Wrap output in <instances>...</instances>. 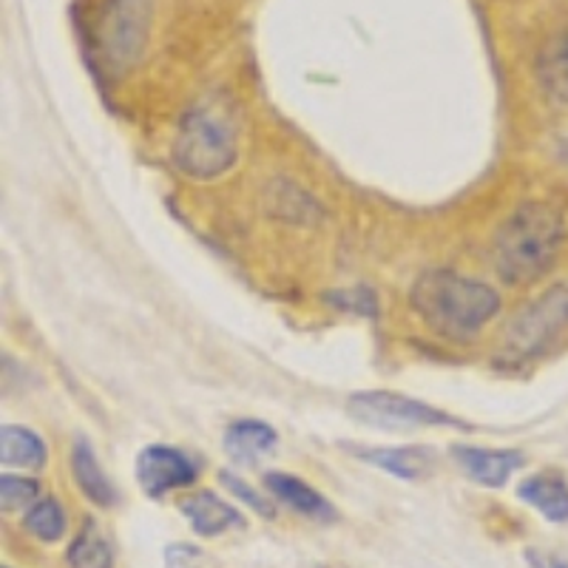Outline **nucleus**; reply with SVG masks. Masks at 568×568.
Segmentation results:
<instances>
[{"instance_id":"obj_20","label":"nucleus","mask_w":568,"mask_h":568,"mask_svg":"<svg viewBox=\"0 0 568 568\" xmlns=\"http://www.w3.org/2000/svg\"><path fill=\"white\" fill-rule=\"evenodd\" d=\"M220 480L233 497H240L242 504H245L251 511H256L258 517H265V520H273V517H276V506H273V500H267V495H262V489H253L247 480L236 478V475H231V471H222Z\"/></svg>"},{"instance_id":"obj_24","label":"nucleus","mask_w":568,"mask_h":568,"mask_svg":"<svg viewBox=\"0 0 568 568\" xmlns=\"http://www.w3.org/2000/svg\"><path fill=\"white\" fill-rule=\"evenodd\" d=\"M3 568H9V566H3Z\"/></svg>"},{"instance_id":"obj_13","label":"nucleus","mask_w":568,"mask_h":568,"mask_svg":"<svg viewBox=\"0 0 568 568\" xmlns=\"http://www.w3.org/2000/svg\"><path fill=\"white\" fill-rule=\"evenodd\" d=\"M222 446H225L227 458H231L233 464L251 466L276 446V429L267 426L265 420H233L225 429V435H222Z\"/></svg>"},{"instance_id":"obj_4","label":"nucleus","mask_w":568,"mask_h":568,"mask_svg":"<svg viewBox=\"0 0 568 568\" xmlns=\"http://www.w3.org/2000/svg\"><path fill=\"white\" fill-rule=\"evenodd\" d=\"M568 333V282L555 284L526 311L517 313L504 333L497 349V364L524 367L540 355L551 353L555 344Z\"/></svg>"},{"instance_id":"obj_3","label":"nucleus","mask_w":568,"mask_h":568,"mask_svg":"<svg viewBox=\"0 0 568 568\" xmlns=\"http://www.w3.org/2000/svg\"><path fill=\"white\" fill-rule=\"evenodd\" d=\"M171 154L187 180H213L225 174L240 154V134L231 109L216 100L191 105L180 120Z\"/></svg>"},{"instance_id":"obj_7","label":"nucleus","mask_w":568,"mask_h":568,"mask_svg":"<svg viewBox=\"0 0 568 568\" xmlns=\"http://www.w3.org/2000/svg\"><path fill=\"white\" fill-rule=\"evenodd\" d=\"M196 478H200V469L194 460L171 446H149L136 458V484L151 500H160L174 489L194 486Z\"/></svg>"},{"instance_id":"obj_16","label":"nucleus","mask_w":568,"mask_h":568,"mask_svg":"<svg viewBox=\"0 0 568 568\" xmlns=\"http://www.w3.org/2000/svg\"><path fill=\"white\" fill-rule=\"evenodd\" d=\"M537 78L549 98L568 105V29L546 40L537 54Z\"/></svg>"},{"instance_id":"obj_11","label":"nucleus","mask_w":568,"mask_h":568,"mask_svg":"<svg viewBox=\"0 0 568 568\" xmlns=\"http://www.w3.org/2000/svg\"><path fill=\"white\" fill-rule=\"evenodd\" d=\"M71 478L85 495V500L98 506V509H111V506L120 504L114 484L105 478L103 466H100L98 455H94L85 438H78L71 446Z\"/></svg>"},{"instance_id":"obj_8","label":"nucleus","mask_w":568,"mask_h":568,"mask_svg":"<svg viewBox=\"0 0 568 568\" xmlns=\"http://www.w3.org/2000/svg\"><path fill=\"white\" fill-rule=\"evenodd\" d=\"M265 489L273 500H278L282 506L296 511L298 517H307L313 524L327 526L338 520L336 506L329 504L322 491L313 489L311 484H304L302 478H296V475H287V471H267Z\"/></svg>"},{"instance_id":"obj_14","label":"nucleus","mask_w":568,"mask_h":568,"mask_svg":"<svg viewBox=\"0 0 568 568\" xmlns=\"http://www.w3.org/2000/svg\"><path fill=\"white\" fill-rule=\"evenodd\" d=\"M353 455L375 469L387 471L400 480L424 478L433 466V453L420 446H400V449H353Z\"/></svg>"},{"instance_id":"obj_17","label":"nucleus","mask_w":568,"mask_h":568,"mask_svg":"<svg viewBox=\"0 0 568 568\" xmlns=\"http://www.w3.org/2000/svg\"><path fill=\"white\" fill-rule=\"evenodd\" d=\"M0 460L3 466H20V469H43L49 460L43 438L27 426H3L0 429Z\"/></svg>"},{"instance_id":"obj_23","label":"nucleus","mask_w":568,"mask_h":568,"mask_svg":"<svg viewBox=\"0 0 568 568\" xmlns=\"http://www.w3.org/2000/svg\"><path fill=\"white\" fill-rule=\"evenodd\" d=\"M531 568H568L566 560H557V557H542L540 551H526Z\"/></svg>"},{"instance_id":"obj_12","label":"nucleus","mask_w":568,"mask_h":568,"mask_svg":"<svg viewBox=\"0 0 568 568\" xmlns=\"http://www.w3.org/2000/svg\"><path fill=\"white\" fill-rule=\"evenodd\" d=\"M517 497L549 524H568V484L560 471H537L520 480Z\"/></svg>"},{"instance_id":"obj_18","label":"nucleus","mask_w":568,"mask_h":568,"mask_svg":"<svg viewBox=\"0 0 568 568\" xmlns=\"http://www.w3.org/2000/svg\"><path fill=\"white\" fill-rule=\"evenodd\" d=\"M65 511L58 497H40L38 504L23 515V529L40 542H58L65 535Z\"/></svg>"},{"instance_id":"obj_2","label":"nucleus","mask_w":568,"mask_h":568,"mask_svg":"<svg viewBox=\"0 0 568 568\" xmlns=\"http://www.w3.org/2000/svg\"><path fill=\"white\" fill-rule=\"evenodd\" d=\"M566 236V220L555 205L526 202L495 233L491 258L497 276L509 284L537 282L551 271Z\"/></svg>"},{"instance_id":"obj_5","label":"nucleus","mask_w":568,"mask_h":568,"mask_svg":"<svg viewBox=\"0 0 568 568\" xmlns=\"http://www.w3.org/2000/svg\"><path fill=\"white\" fill-rule=\"evenodd\" d=\"M149 27L151 0H109L98 23L100 60L114 71L131 69L149 43Z\"/></svg>"},{"instance_id":"obj_10","label":"nucleus","mask_w":568,"mask_h":568,"mask_svg":"<svg viewBox=\"0 0 568 568\" xmlns=\"http://www.w3.org/2000/svg\"><path fill=\"white\" fill-rule=\"evenodd\" d=\"M453 458L475 484L489 489H504L511 471L524 466V453L517 449H475V446H455Z\"/></svg>"},{"instance_id":"obj_21","label":"nucleus","mask_w":568,"mask_h":568,"mask_svg":"<svg viewBox=\"0 0 568 568\" xmlns=\"http://www.w3.org/2000/svg\"><path fill=\"white\" fill-rule=\"evenodd\" d=\"M329 302L342 307V311H353V313H362V316H375V293L369 291L367 284H358V287H347V291H336L329 293Z\"/></svg>"},{"instance_id":"obj_9","label":"nucleus","mask_w":568,"mask_h":568,"mask_svg":"<svg viewBox=\"0 0 568 568\" xmlns=\"http://www.w3.org/2000/svg\"><path fill=\"white\" fill-rule=\"evenodd\" d=\"M180 511L187 526L200 537H220L231 529H245V517L236 506L222 500L216 491L200 489L180 500Z\"/></svg>"},{"instance_id":"obj_22","label":"nucleus","mask_w":568,"mask_h":568,"mask_svg":"<svg viewBox=\"0 0 568 568\" xmlns=\"http://www.w3.org/2000/svg\"><path fill=\"white\" fill-rule=\"evenodd\" d=\"M207 555L191 542H171L165 549V568H205Z\"/></svg>"},{"instance_id":"obj_19","label":"nucleus","mask_w":568,"mask_h":568,"mask_svg":"<svg viewBox=\"0 0 568 568\" xmlns=\"http://www.w3.org/2000/svg\"><path fill=\"white\" fill-rule=\"evenodd\" d=\"M40 497L43 495H40L38 480L23 478V475H3L0 478V509H3V515H18V511L27 515Z\"/></svg>"},{"instance_id":"obj_15","label":"nucleus","mask_w":568,"mask_h":568,"mask_svg":"<svg viewBox=\"0 0 568 568\" xmlns=\"http://www.w3.org/2000/svg\"><path fill=\"white\" fill-rule=\"evenodd\" d=\"M65 562L69 568H114L116 566V551L114 542L105 537V531L100 529L98 520H85L80 526V531L74 535V540L69 542L65 549Z\"/></svg>"},{"instance_id":"obj_1","label":"nucleus","mask_w":568,"mask_h":568,"mask_svg":"<svg viewBox=\"0 0 568 568\" xmlns=\"http://www.w3.org/2000/svg\"><path fill=\"white\" fill-rule=\"evenodd\" d=\"M409 302L426 327L453 342L475 338L480 327L500 311V296L495 287L444 267L420 273L418 282L413 284Z\"/></svg>"},{"instance_id":"obj_6","label":"nucleus","mask_w":568,"mask_h":568,"mask_svg":"<svg viewBox=\"0 0 568 568\" xmlns=\"http://www.w3.org/2000/svg\"><path fill=\"white\" fill-rule=\"evenodd\" d=\"M347 413L362 424L375 426V429H415V426L453 424V418L440 409L407 398V395L387 393V389L353 393L347 400Z\"/></svg>"}]
</instances>
